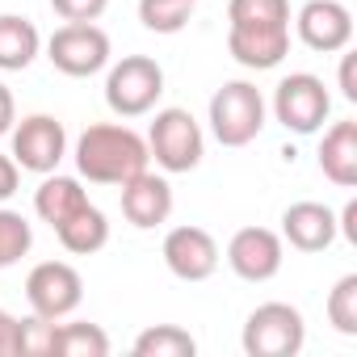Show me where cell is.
Segmentation results:
<instances>
[{
	"label": "cell",
	"mask_w": 357,
	"mask_h": 357,
	"mask_svg": "<svg viewBox=\"0 0 357 357\" xmlns=\"http://www.w3.org/2000/svg\"><path fill=\"white\" fill-rule=\"evenodd\" d=\"M227 51L248 72H273L290 55V0H227Z\"/></svg>",
	"instance_id": "6da1fadb"
},
{
	"label": "cell",
	"mask_w": 357,
	"mask_h": 357,
	"mask_svg": "<svg viewBox=\"0 0 357 357\" xmlns=\"http://www.w3.org/2000/svg\"><path fill=\"white\" fill-rule=\"evenodd\" d=\"M76 172L89 185H122L135 172H143L151 164L147 155V139L122 122H93L80 130L76 147H72Z\"/></svg>",
	"instance_id": "7a4b0ae2"
},
{
	"label": "cell",
	"mask_w": 357,
	"mask_h": 357,
	"mask_svg": "<svg viewBox=\"0 0 357 357\" xmlns=\"http://www.w3.org/2000/svg\"><path fill=\"white\" fill-rule=\"evenodd\" d=\"M265 114H269V105L252 80H227L223 89H215L206 122L223 147H248L265 130Z\"/></svg>",
	"instance_id": "3957f363"
},
{
	"label": "cell",
	"mask_w": 357,
	"mask_h": 357,
	"mask_svg": "<svg viewBox=\"0 0 357 357\" xmlns=\"http://www.w3.org/2000/svg\"><path fill=\"white\" fill-rule=\"evenodd\" d=\"M147 155L164 172H194L206 155V135H202L198 118L181 105L155 109V118L147 126Z\"/></svg>",
	"instance_id": "277c9868"
},
{
	"label": "cell",
	"mask_w": 357,
	"mask_h": 357,
	"mask_svg": "<svg viewBox=\"0 0 357 357\" xmlns=\"http://www.w3.org/2000/svg\"><path fill=\"white\" fill-rule=\"evenodd\" d=\"M164 97V68L151 55H122L105 72V105L118 118H143Z\"/></svg>",
	"instance_id": "5b68a950"
},
{
	"label": "cell",
	"mask_w": 357,
	"mask_h": 357,
	"mask_svg": "<svg viewBox=\"0 0 357 357\" xmlns=\"http://www.w3.org/2000/svg\"><path fill=\"white\" fill-rule=\"evenodd\" d=\"M248 357H298L307 344V324L303 311L290 303H261L248 319H244V336H240Z\"/></svg>",
	"instance_id": "8992f818"
},
{
	"label": "cell",
	"mask_w": 357,
	"mask_h": 357,
	"mask_svg": "<svg viewBox=\"0 0 357 357\" xmlns=\"http://www.w3.org/2000/svg\"><path fill=\"white\" fill-rule=\"evenodd\" d=\"M109 34L97 22H63L51 38H47V59L55 72L63 76H97L109 68Z\"/></svg>",
	"instance_id": "52a82bcc"
},
{
	"label": "cell",
	"mask_w": 357,
	"mask_h": 357,
	"mask_svg": "<svg viewBox=\"0 0 357 357\" xmlns=\"http://www.w3.org/2000/svg\"><path fill=\"white\" fill-rule=\"evenodd\" d=\"M332 114V93L315 72H290L273 89V118L294 135H315Z\"/></svg>",
	"instance_id": "ba28073f"
},
{
	"label": "cell",
	"mask_w": 357,
	"mask_h": 357,
	"mask_svg": "<svg viewBox=\"0 0 357 357\" xmlns=\"http://www.w3.org/2000/svg\"><path fill=\"white\" fill-rule=\"evenodd\" d=\"M9 139H13L9 155L17 160V168L38 172V176L55 172L63 164V155H68V130H63V122L55 114H30V118L13 122Z\"/></svg>",
	"instance_id": "9c48e42d"
},
{
	"label": "cell",
	"mask_w": 357,
	"mask_h": 357,
	"mask_svg": "<svg viewBox=\"0 0 357 357\" xmlns=\"http://www.w3.org/2000/svg\"><path fill=\"white\" fill-rule=\"evenodd\" d=\"M26 298H30V311L43 315V319H68L80 298H84V278L76 273V265L68 261H43L30 269L26 278Z\"/></svg>",
	"instance_id": "30bf717a"
},
{
	"label": "cell",
	"mask_w": 357,
	"mask_h": 357,
	"mask_svg": "<svg viewBox=\"0 0 357 357\" xmlns=\"http://www.w3.org/2000/svg\"><path fill=\"white\" fill-rule=\"evenodd\" d=\"M160 257H164L168 273L181 278V282H206L219 269V244H215V236L206 227H194V223L172 227L164 236Z\"/></svg>",
	"instance_id": "8fae6325"
},
{
	"label": "cell",
	"mask_w": 357,
	"mask_h": 357,
	"mask_svg": "<svg viewBox=\"0 0 357 357\" xmlns=\"http://www.w3.org/2000/svg\"><path fill=\"white\" fill-rule=\"evenodd\" d=\"M282 261H286V244L269 227H240L227 244V265L244 282H273L282 273Z\"/></svg>",
	"instance_id": "7c38bea8"
},
{
	"label": "cell",
	"mask_w": 357,
	"mask_h": 357,
	"mask_svg": "<svg viewBox=\"0 0 357 357\" xmlns=\"http://www.w3.org/2000/svg\"><path fill=\"white\" fill-rule=\"evenodd\" d=\"M298 43L311 47L315 55H340L353 43V13L340 0H307L294 17Z\"/></svg>",
	"instance_id": "4fadbf2b"
},
{
	"label": "cell",
	"mask_w": 357,
	"mask_h": 357,
	"mask_svg": "<svg viewBox=\"0 0 357 357\" xmlns=\"http://www.w3.org/2000/svg\"><path fill=\"white\" fill-rule=\"evenodd\" d=\"M118 190H122V215H126L130 227L151 231V227L168 223V215H172V185H168V176L143 168V172L130 176V181H122Z\"/></svg>",
	"instance_id": "5bb4252c"
},
{
	"label": "cell",
	"mask_w": 357,
	"mask_h": 357,
	"mask_svg": "<svg viewBox=\"0 0 357 357\" xmlns=\"http://www.w3.org/2000/svg\"><path fill=\"white\" fill-rule=\"evenodd\" d=\"M336 211L324 202H294L282 211V244L294 252H324L336 244Z\"/></svg>",
	"instance_id": "9a60e30c"
},
{
	"label": "cell",
	"mask_w": 357,
	"mask_h": 357,
	"mask_svg": "<svg viewBox=\"0 0 357 357\" xmlns=\"http://www.w3.org/2000/svg\"><path fill=\"white\" fill-rule=\"evenodd\" d=\"M319 172L328 176L332 185H340V190H353L357 185V122L353 118H340V122H332L324 130Z\"/></svg>",
	"instance_id": "2e32d148"
},
{
	"label": "cell",
	"mask_w": 357,
	"mask_h": 357,
	"mask_svg": "<svg viewBox=\"0 0 357 357\" xmlns=\"http://www.w3.org/2000/svg\"><path fill=\"white\" fill-rule=\"evenodd\" d=\"M80 206H89V190L80 185V176H63L59 168L43 176V185L34 190V215L51 227H59L63 219H72Z\"/></svg>",
	"instance_id": "e0dca14e"
},
{
	"label": "cell",
	"mask_w": 357,
	"mask_h": 357,
	"mask_svg": "<svg viewBox=\"0 0 357 357\" xmlns=\"http://www.w3.org/2000/svg\"><path fill=\"white\" fill-rule=\"evenodd\" d=\"M43 51V34L22 13H0V72H26Z\"/></svg>",
	"instance_id": "ac0fdd59"
},
{
	"label": "cell",
	"mask_w": 357,
	"mask_h": 357,
	"mask_svg": "<svg viewBox=\"0 0 357 357\" xmlns=\"http://www.w3.org/2000/svg\"><path fill=\"white\" fill-rule=\"evenodd\" d=\"M55 236H59V244H63L72 257H93V252H101V248L109 244V219L89 202V206H80L72 219H63V223L55 227Z\"/></svg>",
	"instance_id": "d6986e66"
},
{
	"label": "cell",
	"mask_w": 357,
	"mask_h": 357,
	"mask_svg": "<svg viewBox=\"0 0 357 357\" xmlns=\"http://www.w3.org/2000/svg\"><path fill=\"white\" fill-rule=\"evenodd\" d=\"M198 340L181 324H155L135 336V357H194Z\"/></svg>",
	"instance_id": "ffe728a7"
},
{
	"label": "cell",
	"mask_w": 357,
	"mask_h": 357,
	"mask_svg": "<svg viewBox=\"0 0 357 357\" xmlns=\"http://www.w3.org/2000/svg\"><path fill=\"white\" fill-rule=\"evenodd\" d=\"M55 357H109V336L97 324H55Z\"/></svg>",
	"instance_id": "44dd1931"
},
{
	"label": "cell",
	"mask_w": 357,
	"mask_h": 357,
	"mask_svg": "<svg viewBox=\"0 0 357 357\" xmlns=\"http://www.w3.org/2000/svg\"><path fill=\"white\" fill-rule=\"evenodd\" d=\"M198 0H139V22L151 34H181L194 22Z\"/></svg>",
	"instance_id": "7402d4cb"
},
{
	"label": "cell",
	"mask_w": 357,
	"mask_h": 357,
	"mask_svg": "<svg viewBox=\"0 0 357 357\" xmlns=\"http://www.w3.org/2000/svg\"><path fill=\"white\" fill-rule=\"evenodd\" d=\"M34 248V227L22 211H9L5 202H0V269L17 265L26 252Z\"/></svg>",
	"instance_id": "603a6c76"
},
{
	"label": "cell",
	"mask_w": 357,
	"mask_h": 357,
	"mask_svg": "<svg viewBox=\"0 0 357 357\" xmlns=\"http://www.w3.org/2000/svg\"><path fill=\"white\" fill-rule=\"evenodd\" d=\"M328 324L340 336H357V273H344L328 290Z\"/></svg>",
	"instance_id": "cb8c5ba5"
},
{
	"label": "cell",
	"mask_w": 357,
	"mask_h": 357,
	"mask_svg": "<svg viewBox=\"0 0 357 357\" xmlns=\"http://www.w3.org/2000/svg\"><path fill=\"white\" fill-rule=\"evenodd\" d=\"M17 357H55V319L30 311L17 324Z\"/></svg>",
	"instance_id": "d4e9b609"
},
{
	"label": "cell",
	"mask_w": 357,
	"mask_h": 357,
	"mask_svg": "<svg viewBox=\"0 0 357 357\" xmlns=\"http://www.w3.org/2000/svg\"><path fill=\"white\" fill-rule=\"evenodd\" d=\"M51 9L63 22H97L109 9V0H51Z\"/></svg>",
	"instance_id": "484cf974"
},
{
	"label": "cell",
	"mask_w": 357,
	"mask_h": 357,
	"mask_svg": "<svg viewBox=\"0 0 357 357\" xmlns=\"http://www.w3.org/2000/svg\"><path fill=\"white\" fill-rule=\"evenodd\" d=\"M17 185H22V168H17V160L0 151V202H9V198L17 194Z\"/></svg>",
	"instance_id": "4316f807"
},
{
	"label": "cell",
	"mask_w": 357,
	"mask_h": 357,
	"mask_svg": "<svg viewBox=\"0 0 357 357\" xmlns=\"http://www.w3.org/2000/svg\"><path fill=\"white\" fill-rule=\"evenodd\" d=\"M17 315H9L0 307V357H17Z\"/></svg>",
	"instance_id": "83f0119b"
},
{
	"label": "cell",
	"mask_w": 357,
	"mask_h": 357,
	"mask_svg": "<svg viewBox=\"0 0 357 357\" xmlns=\"http://www.w3.org/2000/svg\"><path fill=\"white\" fill-rule=\"evenodd\" d=\"M13 122H17V101H13L9 84L0 80V139H5V135L13 130Z\"/></svg>",
	"instance_id": "f1b7e54d"
},
{
	"label": "cell",
	"mask_w": 357,
	"mask_h": 357,
	"mask_svg": "<svg viewBox=\"0 0 357 357\" xmlns=\"http://www.w3.org/2000/svg\"><path fill=\"white\" fill-rule=\"evenodd\" d=\"M336 231H340L349 244H357V202H344V211L336 215Z\"/></svg>",
	"instance_id": "f546056e"
},
{
	"label": "cell",
	"mask_w": 357,
	"mask_h": 357,
	"mask_svg": "<svg viewBox=\"0 0 357 357\" xmlns=\"http://www.w3.org/2000/svg\"><path fill=\"white\" fill-rule=\"evenodd\" d=\"M340 97L344 101H357V84H353V55L340 59Z\"/></svg>",
	"instance_id": "4dcf8cb0"
}]
</instances>
